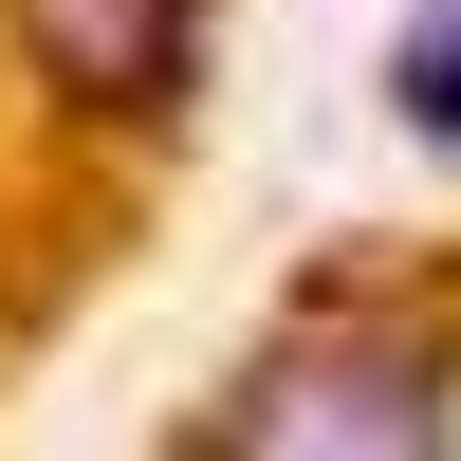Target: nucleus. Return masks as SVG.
Segmentation results:
<instances>
[{
  "label": "nucleus",
  "mask_w": 461,
  "mask_h": 461,
  "mask_svg": "<svg viewBox=\"0 0 461 461\" xmlns=\"http://www.w3.org/2000/svg\"><path fill=\"white\" fill-rule=\"evenodd\" d=\"M203 37L221 0H0V56L37 74V111L93 148H148L185 93H203Z\"/></svg>",
  "instance_id": "f03ea898"
},
{
  "label": "nucleus",
  "mask_w": 461,
  "mask_h": 461,
  "mask_svg": "<svg viewBox=\"0 0 461 461\" xmlns=\"http://www.w3.org/2000/svg\"><path fill=\"white\" fill-rule=\"evenodd\" d=\"M388 111H406L425 148H461V0H425V19L388 37Z\"/></svg>",
  "instance_id": "7ed1b4c3"
},
{
  "label": "nucleus",
  "mask_w": 461,
  "mask_h": 461,
  "mask_svg": "<svg viewBox=\"0 0 461 461\" xmlns=\"http://www.w3.org/2000/svg\"><path fill=\"white\" fill-rule=\"evenodd\" d=\"M461 443V332L425 314H295L240 388L185 406V461H425Z\"/></svg>",
  "instance_id": "f257e3e1"
}]
</instances>
